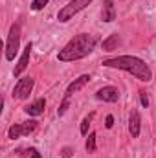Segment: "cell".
<instances>
[{
	"label": "cell",
	"instance_id": "6da1fadb",
	"mask_svg": "<svg viewBox=\"0 0 156 158\" xmlns=\"http://www.w3.org/2000/svg\"><path fill=\"white\" fill-rule=\"evenodd\" d=\"M97 42V37L92 33H79L72 40H68V44L59 52V61L63 63H70V61H79L86 55L92 53L94 46Z\"/></svg>",
	"mask_w": 156,
	"mask_h": 158
},
{
	"label": "cell",
	"instance_id": "7a4b0ae2",
	"mask_svg": "<svg viewBox=\"0 0 156 158\" xmlns=\"http://www.w3.org/2000/svg\"><path fill=\"white\" fill-rule=\"evenodd\" d=\"M103 66L125 70V72L132 74L136 79H140V81H143V83H149V81L153 79L151 68H149L142 59H138V57H134V55H119V57L107 59V61H103Z\"/></svg>",
	"mask_w": 156,
	"mask_h": 158
},
{
	"label": "cell",
	"instance_id": "3957f363",
	"mask_svg": "<svg viewBox=\"0 0 156 158\" xmlns=\"http://www.w3.org/2000/svg\"><path fill=\"white\" fill-rule=\"evenodd\" d=\"M18 44H20V26L18 24H13L11 30H9V35L6 40V59L7 61H13L17 52H18Z\"/></svg>",
	"mask_w": 156,
	"mask_h": 158
},
{
	"label": "cell",
	"instance_id": "277c9868",
	"mask_svg": "<svg viewBox=\"0 0 156 158\" xmlns=\"http://www.w3.org/2000/svg\"><path fill=\"white\" fill-rule=\"evenodd\" d=\"M90 2H92V0H72L70 4H66V6L59 11L57 20H59V22H66V20H70L76 13H79L81 9H84Z\"/></svg>",
	"mask_w": 156,
	"mask_h": 158
},
{
	"label": "cell",
	"instance_id": "5b68a950",
	"mask_svg": "<svg viewBox=\"0 0 156 158\" xmlns=\"http://www.w3.org/2000/svg\"><path fill=\"white\" fill-rule=\"evenodd\" d=\"M37 129V121L35 119H30V121H24V123H17V125H11L9 131H7V136L11 140H17L20 136H28L30 132H33Z\"/></svg>",
	"mask_w": 156,
	"mask_h": 158
},
{
	"label": "cell",
	"instance_id": "8992f818",
	"mask_svg": "<svg viewBox=\"0 0 156 158\" xmlns=\"http://www.w3.org/2000/svg\"><path fill=\"white\" fill-rule=\"evenodd\" d=\"M33 85H35V81H33V77H30V76L18 79V83H17L15 88H13V98H17V99H26V98L31 94Z\"/></svg>",
	"mask_w": 156,
	"mask_h": 158
},
{
	"label": "cell",
	"instance_id": "52a82bcc",
	"mask_svg": "<svg viewBox=\"0 0 156 158\" xmlns=\"http://www.w3.org/2000/svg\"><path fill=\"white\" fill-rule=\"evenodd\" d=\"M96 98L101 99V101H107V103H114V101L119 99V90L116 86H103V88L97 90Z\"/></svg>",
	"mask_w": 156,
	"mask_h": 158
},
{
	"label": "cell",
	"instance_id": "ba28073f",
	"mask_svg": "<svg viewBox=\"0 0 156 158\" xmlns=\"http://www.w3.org/2000/svg\"><path fill=\"white\" fill-rule=\"evenodd\" d=\"M101 19H103V22H114V20H116V7H114V0H103Z\"/></svg>",
	"mask_w": 156,
	"mask_h": 158
},
{
	"label": "cell",
	"instance_id": "9c48e42d",
	"mask_svg": "<svg viewBox=\"0 0 156 158\" xmlns=\"http://www.w3.org/2000/svg\"><path fill=\"white\" fill-rule=\"evenodd\" d=\"M140 129H142V119L138 110H130V116H129V131L132 134V138H138L140 136Z\"/></svg>",
	"mask_w": 156,
	"mask_h": 158
},
{
	"label": "cell",
	"instance_id": "30bf717a",
	"mask_svg": "<svg viewBox=\"0 0 156 158\" xmlns=\"http://www.w3.org/2000/svg\"><path fill=\"white\" fill-rule=\"evenodd\" d=\"M30 53H31V42H28V46L24 48V53L20 55L17 66H15V76H20L26 68H28V61H30Z\"/></svg>",
	"mask_w": 156,
	"mask_h": 158
},
{
	"label": "cell",
	"instance_id": "8fae6325",
	"mask_svg": "<svg viewBox=\"0 0 156 158\" xmlns=\"http://www.w3.org/2000/svg\"><path fill=\"white\" fill-rule=\"evenodd\" d=\"M90 81V76L88 74H84V76H81V77H77V79H74L70 85H68V88H66V96H72V94H76L77 90H81L86 83Z\"/></svg>",
	"mask_w": 156,
	"mask_h": 158
},
{
	"label": "cell",
	"instance_id": "7c38bea8",
	"mask_svg": "<svg viewBox=\"0 0 156 158\" xmlns=\"http://www.w3.org/2000/svg\"><path fill=\"white\" fill-rule=\"evenodd\" d=\"M44 107H46V101L40 98V99H37V101H33L31 105H28L24 110H26L30 116H39V114H42V112H44Z\"/></svg>",
	"mask_w": 156,
	"mask_h": 158
},
{
	"label": "cell",
	"instance_id": "4fadbf2b",
	"mask_svg": "<svg viewBox=\"0 0 156 158\" xmlns=\"http://www.w3.org/2000/svg\"><path fill=\"white\" fill-rule=\"evenodd\" d=\"M117 44H119V35L117 33H112L109 39L103 40V50L105 52H112V50H116Z\"/></svg>",
	"mask_w": 156,
	"mask_h": 158
},
{
	"label": "cell",
	"instance_id": "5bb4252c",
	"mask_svg": "<svg viewBox=\"0 0 156 158\" xmlns=\"http://www.w3.org/2000/svg\"><path fill=\"white\" fill-rule=\"evenodd\" d=\"M17 155H24L26 158H42L40 153L35 147H30V149H26V151H17Z\"/></svg>",
	"mask_w": 156,
	"mask_h": 158
},
{
	"label": "cell",
	"instance_id": "9a60e30c",
	"mask_svg": "<svg viewBox=\"0 0 156 158\" xmlns=\"http://www.w3.org/2000/svg\"><path fill=\"white\" fill-rule=\"evenodd\" d=\"M86 151L88 153H96V132H90L86 138Z\"/></svg>",
	"mask_w": 156,
	"mask_h": 158
},
{
	"label": "cell",
	"instance_id": "2e32d148",
	"mask_svg": "<svg viewBox=\"0 0 156 158\" xmlns=\"http://www.w3.org/2000/svg\"><path fill=\"white\" fill-rule=\"evenodd\" d=\"M68 107H70V96H64V99H63V103H61V107H59L57 114H59V116H63V114L68 110Z\"/></svg>",
	"mask_w": 156,
	"mask_h": 158
},
{
	"label": "cell",
	"instance_id": "e0dca14e",
	"mask_svg": "<svg viewBox=\"0 0 156 158\" xmlns=\"http://www.w3.org/2000/svg\"><path fill=\"white\" fill-rule=\"evenodd\" d=\"M92 118H94V114H90L88 118L83 119V123H81V134H86V132H88V125H90Z\"/></svg>",
	"mask_w": 156,
	"mask_h": 158
},
{
	"label": "cell",
	"instance_id": "ac0fdd59",
	"mask_svg": "<svg viewBox=\"0 0 156 158\" xmlns=\"http://www.w3.org/2000/svg\"><path fill=\"white\" fill-rule=\"evenodd\" d=\"M46 4H48V0H33V2H31V9H33V11H39V9H42V7L46 6Z\"/></svg>",
	"mask_w": 156,
	"mask_h": 158
},
{
	"label": "cell",
	"instance_id": "d6986e66",
	"mask_svg": "<svg viewBox=\"0 0 156 158\" xmlns=\"http://www.w3.org/2000/svg\"><path fill=\"white\" fill-rule=\"evenodd\" d=\"M140 99H142V105L143 107H149V98H147V92L145 90H140Z\"/></svg>",
	"mask_w": 156,
	"mask_h": 158
},
{
	"label": "cell",
	"instance_id": "ffe728a7",
	"mask_svg": "<svg viewBox=\"0 0 156 158\" xmlns=\"http://www.w3.org/2000/svg\"><path fill=\"white\" fill-rule=\"evenodd\" d=\"M105 127H107V129H112V127H114V118H112L110 114H109L107 119H105Z\"/></svg>",
	"mask_w": 156,
	"mask_h": 158
},
{
	"label": "cell",
	"instance_id": "44dd1931",
	"mask_svg": "<svg viewBox=\"0 0 156 158\" xmlns=\"http://www.w3.org/2000/svg\"><path fill=\"white\" fill-rule=\"evenodd\" d=\"M63 156H64V158L72 156V147H64V149H63Z\"/></svg>",
	"mask_w": 156,
	"mask_h": 158
}]
</instances>
